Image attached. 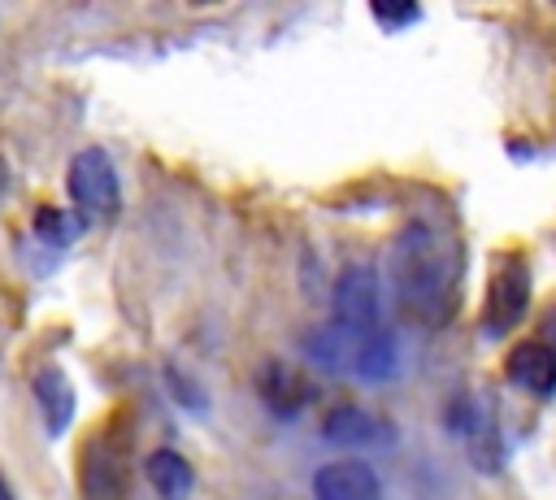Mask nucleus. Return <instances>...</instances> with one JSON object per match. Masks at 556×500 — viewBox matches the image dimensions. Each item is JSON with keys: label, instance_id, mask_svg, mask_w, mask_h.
<instances>
[{"label": "nucleus", "instance_id": "1", "mask_svg": "<svg viewBox=\"0 0 556 500\" xmlns=\"http://www.w3.org/2000/svg\"><path fill=\"white\" fill-rule=\"evenodd\" d=\"M452 239L426 222H408L391 243V291L408 322H443L456 304V261Z\"/></svg>", "mask_w": 556, "mask_h": 500}, {"label": "nucleus", "instance_id": "2", "mask_svg": "<svg viewBox=\"0 0 556 500\" xmlns=\"http://www.w3.org/2000/svg\"><path fill=\"white\" fill-rule=\"evenodd\" d=\"M65 191L74 200V213L83 222H109L122 209V178L104 148H83L70 157Z\"/></svg>", "mask_w": 556, "mask_h": 500}, {"label": "nucleus", "instance_id": "3", "mask_svg": "<svg viewBox=\"0 0 556 500\" xmlns=\"http://www.w3.org/2000/svg\"><path fill=\"white\" fill-rule=\"evenodd\" d=\"M530 309V265L521 252H504L495 257V270L486 278V296H482V335L486 339H504Z\"/></svg>", "mask_w": 556, "mask_h": 500}, {"label": "nucleus", "instance_id": "4", "mask_svg": "<svg viewBox=\"0 0 556 500\" xmlns=\"http://www.w3.org/2000/svg\"><path fill=\"white\" fill-rule=\"evenodd\" d=\"M334 322H343L356 335L382 330V296H378V270L374 261H348L330 291Z\"/></svg>", "mask_w": 556, "mask_h": 500}, {"label": "nucleus", "instance_id": "5", "mask_svg": "<svg viewBox=\"0 0 556 500\" xmlns=\"http://www.w3.org/2000/svg\"><path fill=\"white\" fill-rule=\"evenodd\" d=\"M78 487L83 500H117L126 487V443L117 430H100L78 461Z\"/></svg>", "mask_w": 556, "mask_h": 500}, {"label": "nucleus", "instance_id": "6", "mask_svg": "<svg viewBox=\"0 0 556 500\" xmlns=\"http://www.w3.org/2000/svg\"><path fill=\"white\" fill-rule=\"evenodd\" d=\"M321 439L339 443V448H387L400 439V430L391 417H382L365 404H334L321 417Z\"/></svg>", "mask_w": 556, "mask_h": 500}, {"label": "nucleus", "instance_id": "7", "mask_svg": "<svg viewBox=\"0 0 556 500\" xmlns=\"http://www.w3.org/2000/svg\"><path fill=\"white\" fill-rule=\"evenodd\" d=\"M504 378L534 400L556 396V352L543 339H521L504 352Z\"/></svg>", "mask_w": 556, "mask_h": 500}, {"label": "nucleus", "instance_id": "8", "mask_svg": "<svg viewBox=\"0 0 556 500\" xmlns=\"http://www.w3.org/2000/svg\"><path fill=\"white\" fill-rule=\"evenodd\" d=\"M256 396L265 400V409H269L274 417L291 422V417L317 396V387H313L295 365H287V361H265V365L256 370Z\"/></svg>", "mask_w": 556, "mask_h": 500}, {"label": "nucleus", "instance_id": "9", "mask_svg": "<svg viewBox=\"0 0 556 500\" xmlns=\"http://www.w3.org/2000/svg\"><path fill=\"white\" fill-rule=\"evenodd\" d=\"M317 500H382L378 474L361 457H334L313 474Z\"/></svg>", "mask_w": 556, "mask_h": 500}, {"label": "nucleus", "instance_id": "10", "mask_svg": "<svg viewBox=\"0 0 556 500\" xmlns=\"http://www.w3.org/2000/svg\"><path fill=\"white\" fill-rule=\"evenodd\" d=\"M30 391H35V404H39V413H43V430H48L52 439H61V435L70 430L74 413H78V396H74L70 374H65L61 365H43V370L35 374Z\"/></svg>", "mask_w": 556, "mask_h": 500}, {"label": "nucleus", "instance_id": "11", "mask_svg": "<svg viewBox=\"0 0 556 500\" xmlns=\"http://www.w3.org/2000/svg\"><path fill=\"white\" fill-rule=\"evenodd\" d=\"M356 348H361V335L348 330L343 322H317L313 330H304V357L326 370V374H343V370H356Z\"/></svg>", "mask_w": 556, "mask_h": 500}, {"label": "nucleus", "instance_id": "12", "mask_svg": "<svg viewBox=\"0 0 556 500\" xmlns=\"http://www.w3.org/2000/svg\"><path fill=\"white\" fill-rule=\"evenodd\" d=\"M143 478L156 491V500H191L195 491V465L174 448H152L143 457Z\"/></svg>", "mask_w": 556, "mask_h": 500}, {"label": "nucleus", "instance_id": "13", "mask_svg": "<svg viewBox=\"0 0 556 500\" xmlns=\"http://www.w3.org/2000/svg\"><path fill=\"white\" fill-rule=\"evenodd\" d=\"M400 370V348L387 330H374V335H361V348H356V378L365 383H387L391 374Z\"/></svg>", "mask_w": 556, "mask_h": 500}, {"label": "nucleus", "instance_id": "14", "mask_svg": "<svg viewBox=\"0 0 556 500\" xmlns=\"http://www.w3.org/2000/svg\"><path fill=\"white\" fill-rule=\"evenodd\" d=\"M35 235L43 239V243H52V248H65V243H74L78 239V230L87 226L78 213H70V209H56V204H39L35 209Z\"/></svg>", "mask_w": 556, "mask_h": 500}, {"label": "nucleus", "instance_id": "15", "mask_svg": "<svg viewBox=\"0 0 556 500\" xmlns=\"http://www.w3.org/2000/svg\"><path fill=\"white\" fill-rule=\"evenodd\" d=\"M165 387H169V396L182 404V409H191V413H204L208 409V396H204V387L187 374V370H178V365H165Z\"/></svg>", "mask_w": 556, "mask_h": 500}, {"label": "nucleus", "instance_id": "16", "mask_svg": "<svg viewBox=\"0 0 556 500\" xmlns=\"http://www.w3.org/2000/svg\"><path fill=\"white\" fill-rule=\"evenodd\" d=\"M369 13H374V22H382V26H404V22H417V17H421L417 4H404V9H395V4H374Z\"/></svg>", "mask_w": 556, "mask_h": 500}, {"label": "nucleus", "instance_id": "17", "mask_svg": "<svg viewBox=\"0 0 556 500\" xmlns=\"http://www.w3.org/2000/svg\"><path fill=\"white\" fill-rule=\"evenodd\" d=\"M0 500H17V491L9 487V478H4V474H0Z\"/></svg>", "mask_w": 556, "mask_h": 500}, {"label": "nucleus", "instance_id": "18", "mask_svg": "<svg viewBox=\"0 0 556 500\" xmlns=\"http://www.w3.org/2000/svg\"><path fill=\"white\" fill-rule=\"evenodd\" d=\"M9 187V165H4V157H0V191Z\"/></svg>", "mask_w": 556, "mask_h": 500}]
</instances>
